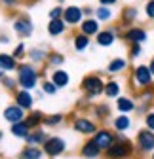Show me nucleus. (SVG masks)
I'll list each match as a JSON object with an SVG mask.
<instances>
[{
    "mask_svg": "<svg viewBox=\"0 0 154 159\" xmlns=\"http://www.w3.org/2000/svg\"><path fill=\"white\" fill-rule=\"evenodd\" d=\"M2 84H4L8 89H13V87H15V84H17V80H12V78L4 76V78H2Z\"/></svg>",
    "mask_w": 154,
    "mask_h": 159,
    "instance_id": "41",
    "label": "nucleus"
},
{
    "mask_svg": "<svg viewBox=\"0 0 154 159\" xmlns=\"http://www.w3.org/2000/svg\"><path fill=\"white\" fill-rule=\"evenodd\" d=\"M148 68H150V72H152V76H154V59H150V65H148Z\"/></svg>",
    "mask_w": 154,
    "mask_h": 159,
    "instance_id": "45",
    "label": "nucleus"
},
{
    "mask_svg": "<svg viewBox=\"0 0 154 159\" xmlns=\"http://www.w3.org/2000/svg\"><path fill=\"white\" fill-rule=\"evenodd\" d=\"M13 30L17 36H21V38H29L34 30V25L31 21V17L29 15H17L13 19Z\"/></svg>",
    "mask_w": 154,
    "mask_h": 159,
    "instance_id": "6",
    "label": "nucleus"
},
{
    "mask_svg": "<svg viewBox=\"0 0 154 159\" xmlns=\"http://www.w3.org/2000/svg\"><path fill=\"white\" fill-rule=\"evenodd\" d=\"M46 61H48L51 66H59V65L65 63V57H63L61 53H48V59H46Z\"/></svg>",
    "mask_w": 154,
    "mask_h": 159,
    "instance_id": "32",
    "label": "nucleus"
},
{
    "mask_svg": "<svg viewBox=\"0 0 154 159\" xmlns=\"http://www.w3.org/2000/svg\"><path fill=\"white\" fill-rule=\"evenodd\" d=\"M145 123H147V129L154 131V112L147 114V117H145Z\"/></svg>",
    "mask_w": 154,
    "mask_h": 159,
    "instance_id": "40",
    "label": "nucleus"
},
{
    "mask_svg": "<svg viewBox=\"0 0 154 159\" xmlns=\"http://www.w3.org/2000/svg\"><path fill=\"white\" fill-rule=\"evenodd\" d=\"M61 121H63V116H61V114H55V116L44 117V123H46V125H51V127H53V125H59Z\"/></svg>",
    "mask_w": 154,
    "mask_h": 159,
    "instance_id": "34",
    "label": "nucleus"
},
{
    "mask_svg": "<svg viewBox=\"0 0 154 159\" xmlns=\"http://www.w3.org/2000/svg\"><path fill=\"white\" fill-rule=\"evenodd\" d=\"M31 133V127L27 125V121H17V123H12V134L17 136V138H27Z\"/></svg>",
    "mask_w": 154,
    "mask_h": 159,
    "instance_id": "22",
    "label": "nucleus"
},
{
    "mask_svg": "<svg viewBox=\"0 0 154 159\" xmlns=\"http://www.w3.org/2000/svg\"><path fill=\"white\" fill-rule=\"evenodd\" d=\"M84 17H86V15H84V10H82L80 6L70 4V6L63 8V17H61V19L67 23V27H76V25H80Z\"/></svg>",
    "mask_w": 154,
    "mask_h": 159,
    "instance_id": "4",
    "label": "nucleus"
},
{
    "mask_svg": "<svg viewBox=\"0 0 154 159\" xmlns=\"http://www.w3.org/2000/svg\"><path fill=\"white\" fill-rule=\"evenodd\" d=\"M126 66H128L126 59H120V57H118V59H112V61L108 63V68H107V70H108L110 74H118V72H122Z\"/></svg>",
    "mask_w": 154,
    "mask_h": 159,
    "instance_id": "29",
    "label": "nucleus"
},
{
    "mask_svg": "<svg viewBox=\"0 0 154 159\" xmlns=\"http://www.w3.org/2000/svg\"><path fill=\"white\" fill-rule=\"evenodd\" d=\"M15 70H17V84L21 85V89L36 87V84H38V70L32 65L23 63V65H19Z\"/></svg>",
    "mask_w": 154,
    "mask_h": 159,
    "instance_id": "1",
    "label": "nucleus"
},
{
    "mask_svg": "<svg viewBox=\"0 0 154 159\" xmlns=\"http://www.w3.org/2000/svg\"><path fill=\"white\" fill-rule=\"evenodd\" d=\"M29 59H31L32 63H42V61H46V59H48V51L46 49H40V48H32L29 51Z\"/></svg>",
    "mask_w": 154,
    "mask_h": 159,
    "instance_id": "28",
    "label": "nucleus"
},
{
    "mask_svg": "<svg viewBox=\"0 0 154 159\" xmlns=\"http://www.w3.org/2000/svg\"><path fill=\"white\" fill-rule=\"evenodd\" d=\"M80 153H82L86 159H95V157L101 153V148L95 144L93 140H88V142L82 146V152H80Z\"/></svg>",
    "mask_w": 154,
    "mask_h": 159,
    "instance_id": "20",
    "label": "nucleus"
},
{
    "mask_svg": "<svg viewBox=\"0 0 154 159\" xmlns=\"http://www.w3.org/2000/svg\"><path fill=\"white\" fill-rule=\"evenodd\" d=\"M82 89L88 97H99L105 91V82L99 76H86L82 80Z\"/></svg>",
    "mask_w": 154,
    "mask_h": 159,
    "instance_id": "3",
    "label": "nucleus"
},
{
    "mask_svg": "<svg viewBox=\"0 0 154 159\" xmlns=\"http://www.w3.org/2000/svg\"><path fill=\"white\" fill-rule=\"evenodd\" d=\"M15 59H21L23 55H25V44L23 42H19L17 46H15V49H13V53H12Z\"/></svg>",
    "mask_w": 154,
    "mask_h": 159,
    "instance_id": "38",
    "label": "nucleus"
},
{
    "mask_svg": "<svg viewBox=\"0 0 154 159\" xmlns=\"http://www.w3.org/2000/svg\"><path fill=\"white\" fill-rule=\"evenodd\" d=\"M152 159H154V152H152Z\"/></svg>",
    "mask_w": 154,
    "mask_h": 159,
    "instance_id": "48",
    "label": "nucleus"
},
{
    "mask_svg": "<svg viewBox=\"0 0 154 159\" xmlns=\"http://www.w3.org/2000/svg\"><path fill=\"white\" fill-rule=\"evenodd\" d=\"M105 152L108 159H126L133 153V144L129 140H124V138H116Z\"/></svg>",
    "mask_w": 154,
    "mask_h": 159,
    "instance_id": "2",
    "label": "nucleus"
},
{
    "mask_svg": "<svg viewBox=\"0 0 154 159\" xmlns=\"http://www.w3.org/2000/svg\"><path fill=\"white\" fill-rule=\"evenodd\" d=\"M15 104L21 106L23 110H31L32 108V95L29 89H21L15 93Z\"/></svg>",
    "mask_w": 154,
    "mask_h": 159,
    "instance_id": "16",
    "label": "nucleus"
},
{
    "mask_svg": "<svg viewBox=\"0 0 154 159\" xmlns=\"http://www.w3.org/2000/svg\"><path fill=\"white\" fill-rule=\"evenodd\" d=\"M95 116L97 117H107L108 116V106L107 104H99L97 108H95Z\"/></svg>",
    "mask_w": 154,
    "mask_h": 159,
    "instance_id": "39",
    "label": "nucleus"
},
{
    "mask_svg": "<svg viewBox=\"0 0 154 159\" xmlns=\"http://www.w3.org/2000/svg\"><path fill=\"white\" fill-rule=\"evenodd\" d=\"M97 2H99V6H108V8H112V6H116L118 0H97Z\"/></svg>",
    "mask_w": 154,
    "mask_h": 159,
    "instance_id": "43",
    "label": "nucleus"
},
{
    "mask_svg": "<svg viewBox=\"0 0 154 159\" xmlns=\"http://www.w3.org/2000/svg\"><path fill=\"white\" fill-rule=\"evenodd\" d=\"M15 68H17V59L10 53H0V70L10 72V70H15Z\"/></svg>",
    "mask_w": 154,
    "mask_h": 159,
    "instance_id": "19",
    "label": "nucleus"
},
{
    "mask_svg": "<svg viewBox=\"0 0 154 159\" xmlns=\"http://www.w3.org/2000/svg\"><path fill=\"white\" fill-rule=\"evenodd\" d=\"M124 40L129 44H143L148 40V34H147L145 29L131 25V27H128V30H124Z\"/></svg>",
    "mask_w": 154,
    "mask_h": 159,
    "instance_id": "8",
    "label": "nucleus"
},
{
    "mask_svg": "<svg viewBox=\"0 0 154 159\" xmlns=\"http://www.w3.org/2000/svg\"><path fill=\"white\" fill-rule=\"evenodd\" d=\"M44 150H40L38 146H27L21 153H19V159H42Z\"/></svg>",
    "mask_w": 154,
    "mask_h": 159,
    "instance_id": "23",
    "label": "nucleus"
},
{
    "mask_svg": "<svg viewBox=\"0 0 154 159\" xmlns=\"http://www.w3.org/2000/svg\"><path fill=\"white\" fill-rule=\"evenodd\" d=\"M51 82H53L57 87H65V85H69V82H70V76H69L65 70H55V72L51 74Z\"/></svg>",
    "mask_w": 154,
    "mask_h": 159,
    "instance_id": "25",
    "label": "nucleus"
},
{
    "mask_svg": "<svg viewBox=\"0 0 154 159\" xmlns=\"http://www.w3.org/2000/svg\"><path fill=\"white\" fill-rule=\"evenodd\" d=\"M143 10H145V15L150 19V21H154V0H147Z\"/></svg>",
    "mask_w": 154,
    "mask_h": 159,
    "instance_id": "35",
    "label": "nucleus"
},
{
    "mask_svg": "<svg viewBox=\"0 0 154 159\" xmlns=\"http://www.w3.org/2000/svg\"><path fill=\"white\" fill-rule=\"evenodd\" d=\"M93 17L97 19L99 23H108V21H112L114 11H112V8H108V6H97V8L93 10Z\"/></svg>",
    "mask_w": 154,
    "mask_h": 159,
    "instance_id": "18",
    "label": "nucleus"
},
{
    "mask_svg": "<svg viewBox=\"0 0 154 159\" xmlns=\"http://www.w3.org/2000/svg\"><path fill=\"white\" fill-rule=\"evenodd\" d=\"M4 119L10 123H17V121H23L25 119V110L21 106H17V104H12L4 110Z\"/></svg>",
    "mask_w": 154,
    "mask_h": 159,
    "instance_id": "14",
    "label": "nucleus"
},
{
    "mask_svg": "<svg viewBox=\"0 0 154 159\" xmlns=\"http://www.w3.org/2000/svg\"><path fill=\"white\" fill-rule=\"evenodd\" d=\"M0 138H2V131H0Z\"/></svg>",
    "mask_w": 154,
    "mask_h": 159,
    "instance_id": "47",
    "label": "nucleus"
},
{
    "mask_svg": "<svg viewBox=\"0 0 154 159\" xmlns=\"http://www.w3.org/2000/svg\"><path fill=\"white\" fill-rule=\"evenodd\" d=\"M137 148H139L141 153H147V152L154 150V131L145 129L137 134Z\"/></svg>",
    "mask_w": 154,
    "mask_h": 159,
    "instance_id": "11",
    "label": "nucleus"
},
{
    "mask_svg": "<svg viewBox=\"0 0 154 159\" xmlns=\"http://www.w3.org/2000/svg\"><path fill=\"white\" fill-rule=\"evenodd\" d=\"M152 72H150V68L147 66V65H139V66H135V70H133V80H135V84L139 85V87H148L150 84H152Z\"/></svg>",
    "mask_w": 154,
    "mask_h": 159,
    "instance_id": "9",
    "label": "nucleus"
},
{
    "mask_svg": "<svg viewBox=\"0 0 154 159\" xmlns=\"http://www.w3.org/2000/svg\"><path fill=\"white\" fill-rule=\"evenodd\" d=\"M0 4H2L4 8H8V10H13L17 6H21L23 0H0Z\"/></svg>",
    "mask_w": 154,
    "mask_h": 159,
    "instance_id": "37",
    "label": "nucleus"
},
{
    "mask_svg": "<svg viewBox=\"0 0 154 159\" xmlns=\"http://www.w3.org/2000/svg\"><path fill=\"white\" fill-rule=\"evenodd\" d=\"M46 133L44 131H40V129H36V131H32V133H29V136L25 138L27 140V144L29 146H40V144H44L46 142Z\"/></svg>",
    "mask_w": 154,
    "mask_h": 159,
    "instance_id": "21",
    "label": "nucleus"
},
{
    "mask_svg": "<svg viewBox=\"0 0 154 159\" xmlns=\"http://www.w3.org/2000/svg\"><path fill=\"white\" fill-rule=\"evenodd\" d=\"M137 17H139V10L135 6H126L122 11H120V23L124 27H131L133 23L137 21Z\"/></svg>",
    "mask_w": 154,
    "mask_h": 159,
    "instance_id": "13",
    "label": "nucleus"
},
{
    "mask_svg": "<svg viewBox=\"0 0 154 159\" xmlns=\"http://www.w3.org/2000/svg\"><path fill=\"white\" fill-rule=\"evenodd\" d=\"M82 10H84V15L89 17V15H93V10H95V8H88V6H86V8H82Z\"/></svg>",
    "mask_w": 154,
    "mask_h": 159,
    "instance_id": "44",
    "label": "nucleus"
},
{
    "mask_svg": "<svg viewBox=\"0 0 154 159\" xmlns=\"http://www.w3.org/2000/svg\"><path fill=\"white\" fill-rule=\"evenodd\" d=\"M112 123H114V129H116V131H128L131 127V119L128 116H118Z\"/></svg>",
    "mask_w": 154,
    "mask_h": 159,
    "instance_id": "30",
    "label": "nucleus"
},
{
    "mask_svg": "<svg viewBox=\"0 0 154 159\" xmlns=\"http://www.w3.org/2000/svg\"><path fill=\"white\" fill-rule=\"evenodd\" d=\"M101 30V23L97 21L95 17H84L82 19V23H80V32L82 34H86V36H95Z\"/></svg>",
    "mask_w": 154,
    "mask_h": 159,
    "instance_id": "12",
    "label": "nucleus"
},
{
    "mask_svg": "<svg viewBox=\"0 0 154 159\" xmlns=\"http://www.w3.org/2000/svg\"><path fill=\"white\" fill-rule=\"evenodd\" d=\"M116 108H118L122 114H128V112H133V110H135V102H133L131 98H128V97H118Z\"/></svg>",
    "mask_w": 154,
    "mask_h": 159,
    "instance_id": "26",
    "label": "nucleus"
},
{
    "mask_svg": "<svg viewBox=\"0 0 154 159\" xmlns=\"http://www.w3.org/2000/svg\"><path fill=\"white\" fill-rule=\"evenodd\" d=\"M74 129L78 133H82V134H93L95 131H97V125H95L91 119H88V117H78L74 121Z\"/></svg>",
    "mask_w": 154,
    "mask_h": 159,
    "instance_id": "15",
    "label": "nucleus"
},
{
    "mask_svg": "<svg viewBox=\"0 0 154 159\" xmlns=\"http://www.w3.org/2000/svg\"><path fill=\"white\" fill-rule=\"evenodd\" d=\"M65 148H67V144H65V140H63L61 136H50V138H46V142L42 144L44 153H48L50 157L61 155L65 152Z\"/></svg>",
    "mask_w": 154,
    "mask_h": 159,
    "instance_id": "5",
    "label": "nucleus"
},
{
    "mask_svg": "<svg viewBox=\"0 0 154 159\" xmlns=\"http://www.w3.org/2000/svg\"><path fill=\"white\" fill-rule=\"evenodd\" d=\"M67 32V23L63 21V19H50L48 23V34L50 36H61Z\"/></svg>",
    "mask_w": 154,
    "mask_h": 159,
    "instance_id": "17",
    "label": "nucleus"
},
{
    "mask_svg": "<svg viewBox=\"0 0 154 159\" xmlns=\"http://www.w3.org/2000/svg\"><path fill=\"white\" fill-rule=\"evenodd\" d=\"M129 55H131V57H139V55H141V44H131Z\"/></svg>",
    "mask_w": 154,
    "mask_h": 159,
    "instance_id": "42",
    "label": "nucleus"
},
{
    "mask_svg": "<svg viewBox=\"0 0 154 159\" xmlns=\"http://www.w3.org/2000/svg\"><path fill=\"white\" fill-rule=\"evenodd\" d=\"M108 98H116L120 95V84L118 82H114V80H110V82L105 84V91H103Z\"/></svg>",
    "mask_w": 154,
    "mask_h": 159,
    "instance_id": "27",
    "label": "nucleus"
},
{
    "mask_svg": "<svg viewBox=\"0 0 154 159\" xmlns=\"http://www.w3.org/2000/svg\"><path fill=\"white\" fill-rule=\"evenodd\" d=\"M72 46H74L76 51H86L88 46H89V36H86V34H82V32L74 34V38H72Z\"/></svg>",
    "mask_w": 154,
    "mask_h": 159,
    "instance_id": "24",
    "label": "nucleus"
},
{
    "mask_svg": "<svg viewBox=\"0 0 154 159\" xmlns=\"http://www.w3.org/2000/svg\"><path fill=\"white\" fill-rule=\"evenodd\" d=\"M48 17H50V19H59V17H63V6L51 8V10L48 11Z\"/></svg>",
    "mask_w": 154,
    "mask_h": 159,
    "instance_id": "36",
    "label": "nucleus"
},
{
    "mask_svg": "<svg viewBox=\"0 0 154 159\" xmlns=\"http://www.w3.org/2000/svg\"><path fill=\"white\" fill-rule=\"evenodd\" d=\"M4 74H6L4 70H0V82H2V78H4Z\"/></svg>",
    "mask_w": 154,
    "mask_h": 159,
    "instance_id": "46",
    "label": "nucleus"
},
{
    "mask_svg": "<svg viewBox=\"0 0 154 159\" xmlns=\"http://www.w3.org/2000/svg\"><path fill=\"white\" fill-rule=\"evenodd\" d=\"M57 89H59V87H57V85L51 82V80H46V82L42 84V91H44V93H48V95H55V93H57Z\"/></svg>",
    "mask_w": 154,
    "mask_h": 159,
    "instance_id": "33",
    "label": "nucleus"
},
{
    "mask_svg": "<svg viewBox=\"0 0 154 159\" xmlns=\"http://www.w3.org/2000/svg\"><path fill=\"white\" fill-rule=\"evenodd\" d=\"M118 36H120V32H118L116 27H108V29H103V30H99L95 34V42H97V46H101V48H110L114 42H116Z\"/></svg>",
    "mask_w": 154,
    "mask_h": 159,
    "instance_id": "7",
    "label": "nucleus"
},
{
    "mask_svg": "<svg viewBox=\"0 0 154 159\" xmlns=\"http://www.w3.org/2000/svg\"><path fill=\"white\" fill-rule=\"evenodd\" d=\"M25 121L29 127H36V125H40L44 121V114L42 112H31L27 117H25Z\"/></svg>",
    "mask_w": 154,
    "mask_h": 159,
    "instance_id": "31",
    "label": "nucleus"
},
{
    "mask_svg": "<svg viewBox=\"0 0 154 159\" xmlns=\"http://www.w3.org/2000/svg\"><path fill=\"white\" fill-rule=\"evenodd\" d=\"M91 140L97 144L101 150H107L114 140H116V136H114V133L112 131H108V129H97L93 133V138Z\"/></svg>",
    "mask_w": 154,
    "mask_h": 159,
    "instance_id": "10",
    "label": "nucleus"
}]
</instances>
